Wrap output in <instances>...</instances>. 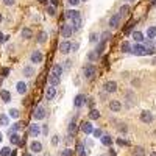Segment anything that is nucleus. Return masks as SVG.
Returning <instances> with one entry per match:
<instances>
[{
	"instance_id": "obj_1",
	"label": "nucleus",
	"mask_w": 156,
	"mask_h": 156,
	"mask_svg": "<svg viewBox=\"0 0 156 156\" xmlns=\"http://www.w3.org/2000/svg\"><path fill=\"white\" fill-rule=\"evenodd\" d=\"M64 17H66V19H70V20H72L73 30H78V28H80V25H81V16H80V13H78V11L69 10V11L64 13Z\"/></svg>"
},
{
	"instance_id": "obj_17",
	"label": "nucleus",
	"mask_w": 156,
	"mask_h": 156,
	"mask_svg": "<svg viewBox=\"0 0 156 156\" xmlns=\"http://www.w3.org/2000/svg\"><path fill=\"white\" fill-rule=\"evenodd\" d=\"M39 133H41V128H39V125H31V126H30V134L33 136V137L39 136Z\"/></svg>"
},
{
	"instance_id": "obj_18",
	"label": "nucleus",
	"mask_w": 156,
	"mask_h": 156,
	"mask_svg": "<svg viewBox=\"0 0 156 156\" xmlns=\"http://www.w3.org/2000/svg\"><path fill=\"white\" fill-rule=\"evenodd\" d=\"M16 88H17V92L19 94H25L27 92V84L24 83V81H19V83L16 84Z\"/></svg>"
},
{
	"instance_id": "obj_38",
	"label": "nucleus",
	"mask_w": 156,
	"mask_h": 156,
	"mask_svg": "<svg viewBox=\"0 0 156 156\" xmlns=\"http://www.w3.org/2000/svg\"><path fill=\"white\" fill-rule=\"evenodd\" d=\"M103 50H105V42H103V41H102V42H100V45H98V47H97V48H95V52H97V53L100 55V53H102V52H103Z\"/></svg>"
},
{
	"instance_id": "obj_30",
	"label": "nucleus",
	"mask_w": 156,
	"mask_h": 156,
	"mask_svg": "<svg viewBox=\"0 0 156 156\" xmlns=\"http://www.w3.org/2000/svg\"><path fill=\"white\" fill-rule=\"evenodd\" d=\"M11 151H13V150L10 148V147H3V148L0 150V156H10Z\"/></svg>"
},
{
	"instance_id": "obj_46",
	"label": "nucleus",
	"mask_w": 156,
	"mask_h": 156,
	"mask_svg": "<svg viewBox=\"0 0 156 156\" xmlns=\"http://www.w3.org/2000/svg\"><path fill=\"white\" fill-rule=\"evenodd\" d=\"M8 73H10V69H8V67H5V69H3V70H2V75H3V77H6Z\"/></svg>"
},
{
	"instance_id": "obj_39",
	"label": "nucleus",
	"mask_w": 156,
	"mask_h": 156,
	"mask_svg": "<svg viewBox=\"0 0 156 156\" xmlns=\"http://www.w3.org/2000/svg\"><path fill=\"white\" fill-rule=\"evenodd\" d=\"M47 13H48L50 16H55V14H56V13H55V6H48L47 8Z\"/></svg>"
},
{
	"instance_id": "obj_8",
	"label": "nucleus",
	"mask_w": 156,
	"mask_h": 156,
	"mask_svg": "<svg viewBox=\"0 0 156 156\" xmlns=\"http://www.w3.org/2000/svg\"><path fill=\"white\" fill-rule=\"evenodd\" d=\"M141 120L144 122V123H151V122H153V114H151L150 111L141 112Z\"/></svg>"
},
{
	"instance_id": "obj_20",
	"label": "nucleus",
	"mask_w": 156,
	"mask_h": 156,
	"mask_svg": "<svg viewBox=\"0 0 156 156\" xmlns=\"http://www.w3.org/2000/svg\"><path fill=\"white\" fill-rule=\"evenodd\" d=\"M133 39L137 41V42H144V34L141 33V31H133Z\"/></svg>"
},
{
	"instance_id": "obj_43",
	"label": "nucleus",
	"mask_w": 156,
	"mask_h": 156,
	"mask_svg": "<svg viewBox=\"0 0 156 156\" xmlns=\"http://www.w3.org/2000/svg\"><path fill=\"white\" fill-rule=\"evenodd\" d=\"M3 3L6 6H11V5H14V0H3Z\"/></svg>"
},
{
	"instance_id": "obj_37",
	"label": "nucleus",
	"mask_w": 156,
	"mask_h": 156,
	"mask_svg": "<svg viewBox=\"0 0 156 156\" xmlns=\"http://www.w3.org/2000/svg\"><path fill=\"white\" fill-rule=\"evenodd\" d=\"M126 11H130V6H128V5H123V6L120 8V13H119V14H120V16L123 17V16L126 14Z\"/></svg>"
},
{
	"instance_id": "obj_31",
	"label": "nucleus",
	"mask_w": 156,
	"mask_h": 156,
	"mask_svg": "<svg viewBox=\"0 0 156 156\" xmlns=\"http://www.w3.org/2000/svg\"><path fill=\"white\" fill-rule=\"evenodd\" d=\"M45 41H47V33L42 31V33H39V36H38V42H39V44H44Z\"/></svg>"
},
{
	"instance_id": "obj_54",
	"label": "nucleus",
	"mask_w": 156,
	"mask_h": 156,
	"mask_svg": "<svg viewBox=\"0 0 156 156\" xmlns=\"http://www.w3.org/2000/svg\"><path fill=\"white\" fill-rule=\"evenodd\" d=\"M2 139H3V136H2V133H0V142H2Z\"/></svg>"
},
{
	"instance_id": "obj_19",
	"label": "nucleus",
	"mask_w": 156,
	"mask_h": 156,
	"mask_svg": "<svg viewBox=\"0 0 156 156\" xmlns=\"http://www.w3.org/2000/svg\"><path fill=\"white\" fill-rule=\"evenodd\" d=\"M10 141H11V144H14V145H20V144H22V141H20V137H19V134H17V133L11 134Z\"/></svg>"
},
{
	"instance_id": "obj_27",
	"label": "nucleus",
	"mask_w": 156,
	"mask_h": 156,
	"mask_svg": "<svg viewBox=\"0 0 156 156\" xmlns=\"http://www.w3.org/2000/svg\"><path fill=\"white\" fill-rule=\"evenodd\" d=\"M147 36H148L150 39L156 38V27H150V28L147 30Z\"/></svg>"
},
{
	"instance_id": "obj_9",
	"label": "nucleus",
	"mask_w": 156,
	"mask_h": 156,
	"mask_svg": "<svg viewBox=\"0 0 156 156\" xmlns=\"http://www.w3.org/2000/svg\"><path fill=\"white\" fill-rule=\"evenodd\" d=\"M59 52H61V53L72 52V44L69 42V41H64V42H61V44H59Z\"/></svg>"
},
{
	"instance_id": "obj_49",
	"label": "nucleus",
	"mask_w": 156,
	"mask_h": 156,
	"mask_svg": "<svg viewBox=\"0 0 156 156\" xmlns=\"http://www.w3.org/2000/svg\"><path fill=\"white\" fill-rule=\"evenodd\" d=\"M77 50H78V44L73 42V44H72V52H77Z\"/></svg>"
},
{
	"instance_id": "obj_24",
	"label": "nucleus",
	"mask_w": 156,
	"mask_h": 156,
	"mask_svg": "<svg viewBox=\"0 0 156 156\" xmlns=\"http://www.w3.org/2000/svg\"><path fill=\"white\" fill-rule=\"evenodd\" d=\"M31 36H33V31H31L30 28H24V30H22V38H24V39H30Z\"/></svg>"
},
{
	"instance_id": "obj_35",
	"label": "nucleus",
	"mask_w": 156,
	"mask_h": 156,
	"mask_svg": "<svg viewBox=\"0 0 156 156\" xmlns=\"http://www.w3.org/2000/svg\"><path fill=\"white\" fill-rule=\"evenodd\" d=\"M8 112H10V117H13V119H17V117H19V111H17L16 108H11Z\"/></svg>"
},
{
	"instance_id": "obj_4",
	"label": "nucleus",
	"mask_w": 156,
	"mask_h": 156,
	"mask_svg": "<svg viewBox=\"0 0 156 156\" xmlns=\"http://www.w3.org/2000/svg\"><path fill=\"white\" fill-rule=\"evenodd\" d=\"M95 73H97V69H95L94 64H88V66H84V77L86 78H92Z\"/></svg>"
},
{
	"instance_id": "obj_25",
	"label": "nucleus",
	"mask_w": 156,
	"mask_h": 156,
	"mask_svg": "<svg viewBox=\"0 0 156 156\" xmlns=\"http://www.w3.org/2000/svg\"><path fill=\"white\" fill-rule=\"evenodd\" d=\"M75 131H77V125H75V119H72L70 125H69V134H70V136H73V134H75Z\"/></svg>"
},
{
	"instance_id": "obj_57",
	"label": "nucleus",
	"mask_w": 156,
	"mask_h": 156,
	"mask_svg": "<svg viewBox=\"0 0 156 156\" xmlns=\"http://www.w3.org/2000/svg\"><path fill=\"white\" fill-rule=\"evenodd\" d=\"M2 19H3V17H2V13H0V22H2Z\"/></svg>"
},
{
	"instance_id": "obj_32",
	"label": "nucleus",
	"mask_w": 156,
	"mask_h": 156,
	"mask_svg": "<svg viewBox=\"0 0 156 156\" xmlns=\"http://www.w3.org/2000/svg\"><path fill=\"white\" fill-rule=\"evenodd\" d=\"M33 73H34L33 67H28V66H27V67L24 69V75H25V77H33Z\"/></svg>"
},
{
	"instance_id": "obj_42",
	"label": "nucleus",
	"mask_w": 156,
	"mask_h": 156,
	"mask_svg": "<svg viewBox=\"0 0 156 156\" xmlns=\"http://www.w3.org/2000/svg\"><path fill=\"white\" fill-rule=\"evenodd\" d=\"M63 156H72V150H69V148H66L63 151Z\"/></svg>"
},
{
	"instance_id": "obj_13",
	"label": "nucleus",
	"mask_w": 156,
	"mask_h": 156,
	"mask_svg": "<svg viewBox=\"0 0 156 156\" xmlns=\"http://www.w3.org/2000/svg\"><path fill=\"white\" fill-rule=\"evenodd\" d=\"M84 103H86V97H84L83 94H78L77 97H75V102H73V105H75L77 108H81Z\"/></svg>"
},
{
	"instance_id": "obj_47",
	"label": "nucleus",
	"mask_w": 156,
	"mask_h": 156,
	"mask_svg": "<svg viewBox=\"0 0 156 156\" xmlns=\"http://www.w3.org/2000/svg\"><path fill=\"white\" fill-rule=\"evenodd\" d=\"M117 144H119V145H128V144H130V142H126V141H122V139H119V141H117Z\"/></svg>"
},
{
	"instance_id": "obj_3",
	"label": "nucleus",
	"mask_w": 156,
	"mask_h": 156,
	"mask_svg": "<svg viewBox=\"0 0 156 156\" xmlns=\"http://www.w3.org/2000/svg\"><path fill=\"white\" fill-rule=\"evenodd\" d=\"M103 89L106 91L108 94H112V92H116V91H117V83L109 80V81H106V83L103 84Z\"/></svg>"
},
{
	"instance_id": "obj_10",
	"label": "nucleus",
	"mask_w": 156,
	"mask_h": 156,
	"mask_svg": "<svg viewBox=\"0 0 156 156\" xmlns=\"http://www.w3.org/2000/svg\"><path fill=\"white\" fill-rule=\"evenodd\" d=\"M120 19H122L120 14H114V16H111V19H109V25H111L112 28H117L119 24H120Z\"/></svg>"
},
{
	"instance_id": "obj_22",
	"label": "nucleus",
	"mask_w": 156,
	"mask_h": 156,
	"mask_svg": "<svg viewBox=\"0 0 156 156\" xmlns=\"http://www.w3.org/2000/svg\"><path fill=\"white\" fill-rule=\"evenodd\" d=\"M100 117V112L97 111V109H91V111H89V119H91V120H97V119Z\"/></svg>"
},
{
	"instance_id": "obj_5",
	"label": "nucleus",
	"mask_w": 156,
	"mask_h": 156,
	"mask_svg": "<svg viewBox=\"0 0 156 156\" xmlns=\"http://www.w3.org/2000/svg\"><path fill=\"white\" fill-rule=\"evenodd\" d=\"M30 59H31V63H34V64H39V63H42L44 56H42V53H41L39 50H34V52L31 53Z\"/></svg>"
},
{
	"instance_id": "obj_29",
	"label": "nucleus",
	"mask_w": 156,
	"mask_h": 156,
	"mask_svg": "<svg viewBox=\"0 0 156 156\" xmlns=\"http://www.w3.org/2000/svg\"><path fill=\"white\" fill-rule=\"evenodd\" d=\"M120 48H122V52H125V53H126V52H131V45L128 44L126 41H123V42H122Z\"/></svg>"
},
{
	"instance_id": "obj_12",
	"label": "nucleus",
	"mask_w": 156,
	"mask_h": 156,
	"mask_svg": "<svg viewBox=\"0 0 156 156\" xmlns=\"http://www.w3.org/2000/svg\"><path fill=\"white\" fill-rule=\"evenodd\" d=\"M30 150L33 151V153H41V150H42V144L38 142V141H33L30 144Z\"/></svg>"
},
{
	"instance_id": "obj_14",
	"label": "nucleus",
	"mask_w": 156,
	"mask_h": 156,
	"mask_svg": "<svg viewBox=\"0 0 156 156\" xmlns=\"http://www.w3.org/2000/svg\"><path fill=\"white\" fill-rule=\"evenodd\" d=\"M81 130H83L84 134H91V133H94V126L91 122H84L83 125H81Z\"/></svg>"
},
{
	"instance_id": "obj_58",
	"label": "nucleus",
	"mask_w": 156,
	"mask_h": 156,
	"mask_svg": "<svg viewBox=\"0 0 156 156\" xmlns=\"http://www.w3.org/2000/svg\"><path fill=\"white\" fill-rule=\"evenodd\" d=\"M151 2H153V5H155V3H156V0H151Z\"/></svg>"
},
{
	"instance_id": "obj_26",
	"label": "nucleus",
	"mask_w": 156,
	"mask_h": 156,
	"mask_svg": "<svg viewBox=\"0 0 156 156\" xmlns=\"http://www.w3.org/2000/svg\"><path fill=\"white\" fill-rule=\"evenodd\" d=\"M59 81H61L59 78H55V77H52V75L48 77V83H50V86H53V88H56V86L59 84Z\"/></svg>"
},
{
	"instance_id": "obj_48",
	"label": "nucleus",
	"mask_w": 156,
	"mask_h": 156,
	"mask_svg": "<svg viewBox=\"0 0 156 156\" xmlns=\"http://www.w3.org/2000/svg\"><path fill=\"white\" fill-rule=\"evenodd\" d=\"M6 39H8V38H6L5 34H3V33H0V42H5Z\"/></svg>"
},
{
	"instance_id": "obj_44",
	"label": "nucleus",
	"mask_w": 156,
	"mask_h": 156,
	"mask_svg": "<svg viewBox=\"0 0 156 156\" xmlns=\"http://www.w3.org/2000/svg\"><path fill=\"white\" fill-rule=\"evenodd\" d=\"M89 39H91V42H95V41L98 39V36L95 34V33H92V34H91V38H89Z\"/></svg>"
},
{
	"instance_id": "obj_50",
	"label": "nucleus",
	"mask_w": 156,
	"mask_h": 156,
	"mask_svg": "<svg viewBox=\"0 0 156 156\" xmlns=\"http://www.w3.org/2000/svg\"><path fill=\"white\" fill-rule=\"evenodd\" d=\"M52 144H53V145H56V144H58V137H56V136H53V139H52Z\"/></svg>"
},
{
	"instance_id": "obj_51",
	"label": "nucleus",
	"mask_w": 156,
	"mask_h": 156,
	"mask_svg": "<svg viewBox=\"0 0 156 156\" xmlns=\"http://www.w3.org/2000/svg\"><path fill=\"white\" fill-rule=\"evenodd\" d=\"M10 156H17V151H16V150H13V151H11V155H10Z\"/></svg>"
},
{
	"instance_id": "obj_33",
	"label": "nucleus",
	"mask_w": 156,
	"mask_h": 156,
	"mask_svg": "<svg viewBox=\"0 0 156 156\" xmlns=\"http://www.w3.org/2000/svg\"><path fill=\"white\" fill-rule=\"evenodd\" d=\"M102 144H103V145H108V147H109V145L112 144V139H111V137H109V136H103V137H102Z\"/></svg>"
},
{
	"instance_id": "obj_55",
	"label": "nucleus",
	"mask_w": 156,
	"mask_h": 156,
	"mask_svg": "<svg viewBox=\"0 0 156 156\" xmlns=\"http://www.w3.org/2000/svg\"><path fill=\"white\" fill-rule=\"evenodd\" d=\"M150 156H156V151H153V153H151Z\"/></svg>"
},
{
	"instance_id": "obj_45",
	"label": "nucleus",
	"mask_w": 156,
	"mask_h": 156,
	"mask_svg": "<svg viewBox=\"0 0 156 156\" xmlns=\"http://www.w3.org/2000/svg\"><path fill=\"white\" fill-rule=\"evenodd\" d=\"M94 136L95 137H100V136H102V130H94Z\"/></svg>"
},
{
	"instance_id": "obj_7",
	"label": "nucleus",
	"mask_w": 156,
	"mask_h": 156,
	"mask_svg": "<svg viewBox=\"0 0 156 156\" xmlns=\"http://www.w3.org/2000/svg\"><path fill=\"white\" fill-rule=\"evenodd\" d=\"M50 75L55 77V78H59L61 80V75H63V67L59 66V64H56V66L52 67V72H50Z\"/></svg>"
},
{
	"instance_id": "obj_23",
	"label": "nucleus",
	"mask_w": 156,
	"mask_h": 156,
	"mask_svg": "<svg viewBox=\"0 0 156 156\" xmlns=\"http://www.w3.org/2000/svg\"><path fill=\"white\" fill-rule=\"evenodd\" d=\"M133 156H145V150L142 148V147H136V148L133 150Z\"/></svg>"
},
{
	"instance_id": "obj_21",
	"label": "nucleus",
	"mask_w": 156,
	"mask_h": 156,
	"mask_svg": "<svg viewBox=\"0 0 156 156\" xmlns=\"http://www.w3.org/2000/svg\"><path fill=\"white\" fill-rule=\"evenodd\" d=\"M0 97H2V100L5 103H8L11 100V95H10V92H8V91H0Z\"/></svg>"
},
{
	"instance_id": "obj_41",
	"label": "nucleus",
	"mask_w": 156,
	"mask_h": 156,
	"mask_svg": "<svg viewBox=\"0 0 156 156\" xmlns=\"http://www.w3.org/2000/svg\"><path fill=\"white\" fill-rule=\"evenodd\" d=\"M69 2V5H72V6H77L78 3H80V0H67Z\"/></svg>"
},
{
	"instance_id": "obj_56",
	"label": "nucleus",
	"mask_w": 156,
	"mask_h": 156,
	"mask_svg": "<svg viewBox=\"0 0 156 156\" xmlns=\"http://www.w3.org/2000/svg\"><path fill=\"white\" fill-rule=\"evenodd\" d=\"M24 156H33V155H30V153H25Z\"/></svg>"
},
{
	"instance_id": "obj_2",
	"label": "nucleus",
	"mask_w": 156,
	"mask_h": 156,
	"mask_svg": "<svg viewBox=\"0 0 156 156\" xmlns=\"http://www.w3.org/2000/svg\"><path fill=\"white\" fill-rule=\"evenodd\" d=\"M131 52L134 55H137V56H144V55H148V48H147L145 45H142V44H136Z\"/></svg>"
},
{
	"instance_id": "obj_59",
	"label": "nucleus",
	"mask_w": 156,
	"mask_h": 156,
	"mask_svg": "<svg viewBox=\"0 0 156 156\" xmlns=\"http://www.w3.org/2000/svg\"><path fill=\"white\" fill-rule=\"evenodd\" d=\"M45 156H48V155H45Z\"/></svg>"
},
{
	"instance_id": "obj_52",
	"label": "nucleus",
	"mask_w": 156,
	"mask_h": 156,
	"mask_svg": "<svg viewBox=\"0 0 156 156\" xmlns=\"http://www.w3.org/2000/svg\"><path fill=\"white\" fill-rule=\"evenodd\" d=\"M39 2H41V3H42V5H45V3H47V2H48V0H39Z\"/></svg>"
},
{
	"instance_id": "obj_6",
	"label": "nucleus",
	"mask_w": 156,
	"mask_h": 156,
	"mask_svg": "<svg viewBox=\"0 0 156 156\" xmlns=\"http://www.w3.org/2000/svg\"><path fill=\"white\" fill-rule=\"evenodd\" d=\"M33 117L36 119V120H41V119L45 117V109L42 106H36L34 112H33Z\"/></svg>"
},
{
	"instance_id": "obj_15",
	"label": "nucleus",
	"mask_w": 156,
	"mask_h": 156,
	"mask_svg": "<svg viewBox=\"0 0 156 156\" xmlns=\"http://www.w3.org/2000/svg\"><path fill=\"white\" fill-rule=\"evenodd\" d=\"M72 31H73V28H72L70 25H64L63 28H61V36H63V38H70Z\"/></svg>"
},
{
	"instance_id": "obj_40",
	"label": "nucleus",
	"mask_w": 156,
	"mask_h": 156,
	"mask_svg": "<svg viewBox=\"0 0 156 156\" xmlns=\"http://www.w3.org/2000/svg\"><path fill=\"white\" fill-rule=\"evenodd\" d=\"M109 36H111V33H109V31H105L103 33V42H106V41L109 39Z\"/></svg>"
},
{
	"instance_id": "obj_11",
	"label": "nucleus",
	"mask_w": 156,
	"mask_h": 156,
	"mask_svg": "<svg viewBox=\"0 0 156 156\" xmlns=\"http://www.w3.org/2000/svg\"><path fill=\"white\" fill-rule=\"evenodd\" d=\"M120 108H122V105L119 100H111V102H109V109H111L112 112H119Z\"/></svg>"
},
{
	"instance_id": "obj_36",
	"label": "nucleus",
	"mask_w": 156,
	"mask_h": 156,
	"mask_svg": "<svg viewBox=\"0 0 156 156\" xmlns=\"http://www.w3.org/2000/svg\"><path fill=\"white\" fill-rule=\"evenodd\" d=\"M0 123H2L3 126H6V125H8V116L2 114V116H0Z\"/></svg>"
},
{
	"instance_id": "obj_34",
	"label": "nucleus",
	"mask_w": 156,
	"mask_h": 156,
	"mask_svg": "<svg viewBox=\"0 0 156 156\" xmlns=\"http://www.w3.org/2000/svg\"><path fill=\"white\" fill-rule=\"evenodd\" d=\"M77 153H78V156H86L84 147H83V145H81V144H78V147H77Z\"/></svg>"
},
{
	"instance_id": "obj_28",
	"label": "nucleus",
	"mask_w": 156,
	"mask_h": 156,
	"mask_svg": "<svg viewBox=\"0 0 156 156\" xmlns=\"http://www.w3.org/2000/svg\"><path fill=\"white\" fill-rule=\"evenodd\" d=\"M98 56H100V55H98L97 52H95V50H94V52H91V53L88 55V58H89V61H91V63L97 61V59H98Z\"/></svg>"
},
{
	"instance_id": "obj_16",
	"label": "nucleus",
	"mask_w": 156,
	"mask_h": 156,
	"mask_svg": "<svg viewBox=\"0 0 156 156\" xmlns=\"http://www.w3.org/2000/svg\"><path fill=\"white\" fill-rule=\"evenodd\" d=\"M55 95H56V89H55L53 86L47 88V91H45V98H47V100H53Z\"/></svg>"
},
{
	"instance_id": "obj_53",
	"label": "nucleus",
	"mask_w": 156,
	"mask_h": 156,
	"mask_svg": "<svg viewBox=\"0 0 156 156\" xmlns=\"http://www.w3.org/2000/svg\"><path fill=\"white\" fill-rule=\"evenodd\" d=\"M52 3H53V6H55V5H58V0H52Z\"/></svg>"
}]
</instances>
